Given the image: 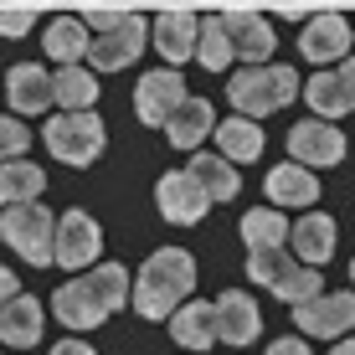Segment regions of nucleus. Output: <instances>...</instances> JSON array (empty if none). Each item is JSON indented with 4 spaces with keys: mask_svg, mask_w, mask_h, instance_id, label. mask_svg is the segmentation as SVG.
Returning <instances> with one entry per match:
<instances>
[{
    "mask_svg": "<svg viewBox=\"0 0 355 355\" xmlns=\"http://www.w3.org/2000/svg\"><path fill=\"white\" fill-rule=\"evenodd\" d=\"M293 324L299 335H345L355 324V293H314L293 304Z\"/></svg>",
    "mask_w": 355,
    "mask_h": 355,
    "instance_id": "9d476101",
    "label": "nucleus"
},
{
    "mask_svg": "<svg viewBox=\"0 0 355 355\" xmlns=\"http://www.w3.org/2000/svg\"><path fill=\"white\" fill-rule=\"evenodd\" d=\"M0 340L6 345H36L42 340V304L16 293V299L0 309Z\"/></svg>",
    "mask_w": 355,
    "mask_h": 355,
    "instance_id": "5701e85b",
    "label": "nucleus"
},
{
    "mask_svg": "<svg viewBox=\"0 0 355 355\" xmlns=\"http://www.w3.org/2000/svg\"><path fill=\"white\" fill-rule=\"evenodd\" d=\"M216 144H222L227 160H258L263 155V129L248 114H232L227 124H216Z\"/></svg>",
    "mask_w": 355,
    "mask_h": 355,
    "instance_id": "393cba45",
    "label": "nucleus"
},
{
    "mask_svg": "<svg viewBox=\"0 0 355 355\" xmlns=\"http://www.w3.org/2000/svg\"><path fill=\"white\" fill-rule=\"evenodd\" d=\"M26 144H31V129H21L16 119H0V165H6V160H21V155H26Z\"/></svg>",
    "mask_w": 355,
    "mask_h": 355,
    "instance_id": "7c9ffc66",
    "label": "nucleus"
},
{
    "mask_svg": "<svg viewBox=\"0 0 355 355\" xmlns=\"http://www.w3.org/2000/svg\"><path fill=\"white\" fill-rule=\"evenodd\" d=\"M46 150L62 165H93L103 155V119L93 108H62L46 124Z\"/></svg>",
    "mask_w": 355,
    "mask_h": 355,
    "instance_id": "423d86ee",
    "label": "nucleus"
},
{
    "mask_svg": "<svg viewBox=\"0 0 355 355\" xmlns=\"http://www.w3.org/2000/svg\"><path fill=\"white\" fill-rule=\"evenodd\" d=\"M268 355H309V345H304L299 335H284V340H273V345H268Z\"/></svg>",
    "mask_w": 355,
    "mask_h": 355,
    "instance_id": "72a5a7b5",
    "label": "nucleus"
},
{
    "mask_svg": "<svg viewBox=\"0 0 355 355\" xmlns=\"http://www.w3.org/2000/svg\"><path fill=\"white\" fill-rule=\"evenodd\" d=\"M293 93H299V72L284 67V62H278V67H242L237 78L227 83L232 108H237V114H248V119L278 114Z\"/></svg>",
    "mask_w": 355,
    "mask_h": 355,
    "instance_id": "20e7f679",
    "label": "nucleus"
},
{
    "mask_svg": "<svg viewBox=\"0 0 355 355\" xmlns=\"http://www.w3.org/2000/svg\"><path fill=\"white\" fill-rule=\"evenodd\" d=\"M227 36H232V46H237V57L248 67H263L268 57H273V26L258 16V10H227Z\"/></svg>",
    "mask_w": 355,
    "mask_h": 355,
    "instance_id": "4468645a",
    "label": "nucleus"
},
{
    "mask_svg": "<svg viewBox=\"0 0 355 355\" xmlns=\"http://www.w3.org/2000/svg\"><path fill=\"white\" fill-rule=\"evenodd\" d=\"M170 340L201 355L206 345H216V304H180L170 314Z\"/></svg>",
    "mask_w": 355,
    "mask_h": 355,
    "instance_id": "6ab92c4d",
    "label": "nucleus"
},
{
    "mask_svg": "<svg viewBox=\"0 0 355 355\" xmlns=\"http://www.w3.org/2000/svg\"><path fill=\"white\" fill-rule=\"evenodd\" d=\"M155 201H160V211H165V222H175V227H196L206 216V206H211V191L196 180V170H165L160 175V186H155Z\"/></svg>",
    "mask_w": 355,
    "mask_h": 355,
    "instance_id": "0eeeda50",
    "label": "nucleus"
},
{
    "mask_svg": "<svg viewBox=\"0 0 355 355\" xmlns=\"http://www.w3.org/2000/svg\"><path fill=\"white\" fill-rule=\"evenodd\" d=\"M124 16H129V10H119V6H93V10H88V26H98V31H114Z\"/></svg>",
    "mask_w": 355,
    "mask_h": 355,
    "instance_id": "473e14b6",
    "label": "nucleus"
},
{
    "mask_svg": "<svg viewBox=\"0 0 355 355\" xmlns=\"http://www.w3.org/2000/svg\"><path fill=\"white\" fill-rule=\"evenodd\" d=\"M263 191H268V201H278V206H314V201H320V175H314L309 165L288 160V165L268 170Z\"/></svg>",
    "mask_w": 355,
    "mask_h": 355,
    "instance_id": "f3484780",
    "label": "nucleus"
},
{
    "mask_svg": "<svg viewBox=\"0 0 355 355\" xmlns=\"http://www.w3.org/2000/svg\"><path fill=\"white\" fill-rule=\"evenodd\" d=\"M6 93H10V108H16V114H42V108L57 103V78L42 72L36 62H21V67H10Z\"/></svg>",
    "mask_w": 355,
    "mask_h": 355,
    "instance_id": "2eb2a0df",
    "label": "nucleus"
},
{
    "mask_svg": "<svg viewBox=\"0 0 355 355\" xmlns=\"http://www.w3.org/2000/svg\"><path fill=\"white\" fill-rule=\"evenodd\" d=\"M165 134H170V144H175V150H196V144H201L206 134H216L211 103H206V98H186V103H180L175 114H170Z\"/></svg>",
    "mask_w": 355,
    "mask_h": 355,
    "instance_id": "4be33fe9",
    "label": "nucleus"
},
{
    "mask_svg": "<svg viewBox=\"0 0 355 355\" xmlns=\"http://www.w3.org/2000/svg\"><path fill=\"white\" fill-rule=\"evenodd\" d=\"M304 98H309V108L320 119L350 114V93H345V83H340V72H314V78L304 83Z\"/></svg>",
    "mask_w": 355,
    "mask_h": 355,
    "instance_id": "a878e982",
    "label": "nucleus"
},
{
    "mask_svg": "<svg viewBox=\"0 0 355 355\" xmlns=\"http://www.w3.org/2000/svg\"><path fill=\"white\" fill-rule=\"evenodd\" d=\"M258 329H263V320H258V304H252L248 293L232 288V293L216 299V340H227V345H252Z\"/></svg>",
    "mask_w": 355,
    "mask_h": 355,
    "instance_id": "a211bd4d",
    "label": "nucleus"
},
{
    "mask_svg": "<svg viewBox=\"0 0 355 355\" xmlns=\"http://www.w3.org/2000/svg\"><path fill=\"white\" fill-rule=\"evenodd\" d=\"M52 355H93V345H83V340H62Z\"/></svg>",
    "mask_w": 355,
    "mask_h": 355,
    "instance_id": "e433bc0d",
    "label": "nucleus"
},
{
    "mask_svg": "<svg viewBox=\"0 0 355 355\" xmlns=\"http://www.w3.org/2000/svg\"><path fill=\"white\" fill-rule=\"evenodd\" d=\"M144 36H150L144 16H134V10H129V16L119 21L114 31H103V36H98V42L88 46V62H93L98 72H119V67H129L134 57L144 52Z\"/></svg>",
    "mask_w": 355,
    "mask_h": 355,
    "instance_id": "f8f14e48",
    "label": "nucleus"
},
{
    "mask_svg": "<svg viewBox=\"0 0 355 355\" xmlns=\"http://www.w3.org/2000/svg\"><path fill=\"white\" fill-rule=\"evenodd\" d=\"M21 293V284H16V273H10V268H0V309H6L10 299H16Z\"/></svg>",
    "mask_w": 355,
    "mask_h": 355,
    "instance_id": "f704fd0d",
    "label": "nucleus"
},
{
    "mask_svg": "<svg viewBox=\"0 0 355 355\" xmlns=\"http://www.w3.org/2000/svg\"><path fill=\"white\" fill-rule=\"evenodd\" d=\"M288 248H293V258H299V263L324 268V263H329V252H335V222H329L324 211H309L299 227H293Z\"/></svg>",
    "mask_w": 355,
    "mask_h": 355,
    "instance_id": "aec40b11",
    "label": "nucleus"
},
{
    "mask_svg": "<svg viewBox=\"0 0 355 355\" xmlns=\"http://www.w3.org/2000/svg\"><path fill=\"white\" fill-rule=\"evenodd\" d=\"M288 155L309 170H324V165H340L345 160V134L335 129V119H304V124L288 129Z\"/></svg>",
    "mask_w": 355,
    "mask_h": 355,
    "instance_id": "6e6552de",
    "label": "nucleus"
},
{
    "mask_svg": "<svg viewBox=\"0 0 355 355\" xmlns=\"http://www.w3.org/2000/svg\"><path fill=\"white\" fill-rule=\"evenodd\" d=\"M350 278H355V263H350Z\"/></svg>",
    "mask_w": 355,
    "mask_h": 355,
    "instance_id": "58836bf2",
    "label": "nucleus"
},
{
    "mask_svg": "<svg viewBox=\"0 0 355 355\" xmlns=\"http://www.w3.org/2000/svg\"><path fill=\"white\" fill-rule=\"evenodd\" d=\"M42 46H46V57L52 62H62V67H78L83 57H88V21H78V16H57L52 26H46L42 36Z\"/></svg>",
    "mask_w": 355,
    "mask_h": 355,
    "instance_id": "412c9836",
    "label": "nucleus"
},
{
    "mask_svg": "<svg viewBox=\"0 0 355 355\" xmlns=\"http://www.w3.org/2000/svg\"><path fill=\"white\" fill-rule=\"evenodd\" d=\"M288 237H293V227L284 222V211H248V216H242V242H248L252 252L284 248Z\"/></svg>",
    "mask_w": 355,
    "mask_h": 355,
    "instance_id": "cd10ccee",
    "label": "nucleus"
},
{
    "mask_svg": "<svg viewBox=\"0 0 355 355\" xmlns=\"http://www.w3.org/2000/svg\"><path fill=\"white\" fill-rule=\"evenodd\" d=\"M36 21V6H6L0 10V36H26Z\"/></svg>",
    "mask_w": 355,
    "mask_h": 355,
    "instance_id": "2f4dec72",
    "label": "nucleus"
},
{
    "mask_svg": "<svg viewBox=\"0 0 355 355\" xmlns=\"http://www.w3.org/2000/svg\"><path fill=\"white\" fill-rule=\"evenodd\" d=\"M191 170H196V180L211 191V201H232V196H237V186H242V175L232 170L227 155H196Z\"/></svg>",
    "mask_w": 355,
    "mask_h": 355,
    "instance_id": "bb28decb",
    "label": "nucleus"
},
{
    "mask_svg": "<svg viewBox=\"0 0 355 355\" xmlns=\"http://www.w3.org/2000/svg\"><path fill=\"white\" fill-rule=\"evenodd\" d=\"M42 191H46V170H36L31 160H6L0 165V206L36 201Z\"/></svg>",
    "mask_w": 355,
    "mask_h": 355,
    "instance_id": "b1692460",
    "label": "nucleus"
},
{
    "mask_svg": "<svg viewBox=\"0 0 355 355\" xmlns=\"http://www.w3.org/2000/svg\"><path fill=\"white\" fill-rule=\"evenodd\" d=\"M196 57H201V67H211V72L232 67L237 46H232V36H227V21H222V16L201 21V46H196Z\"/></svg>",
    "mask_w": 355,
    "mask_h": 355,
    "instance_id": "c85d7f7f",
    "label": "nucleus"
},
{
    "mask_svg": "<svg viewBox=\"0 0 355 355\" xmlns=\"http://www.w3.org/2000/svg\"><path fill=\"white\" fill-rule=\"evenodd\" d=\"M0 237H6L10 252H21L31 268L57 263V216L42 211L36 201L21 206H0Z\"/></svg>",
    "mask_w": 355,
    "mask_h": 355,
    "instance_id": "7ed1b4c3",
    "label": "nucleus"
},
{
    "mask_svg": "<svg viewBox=\"0 0 355 355\" xmlns=\"http://www.w3.org/2000/svg\"><path fill=\"white\" fill-rule=\"evenodd\" d=\"M248 273H252V284H263L268 293H278V299H288V304H304V299H314V293H324L320 288V268L288 258V252H278V248L252 252Z\"/></svg>",
    "mask_w": 355,
    "mask_h": 355,
    "instance_id": "39448f33",
    "label": "nucleus"
},
{
    "mask_svg": "<svg viewBox=\"0 0 355 355\" xmlns=\"http://www.w3.org/2000/svg\"><path fill=\"white\" fill-rule=\"evenodd\" d=\"M186 98H191V93H186V83H180V72H175V67H165V72H144L139 88H134V114H139L150 129H165V124H170V114H175Z\"/></svg>",
    "mask_w": 355,
    "mask_h": 355,
    "instance_id": "1a4fd4ad",
    "label": "nucleus"
},
{
    "mask_svg": "<svg viewBox=\"0 0 355 355\" xmlns=\"http://www.w3.org/2000/svg\"><path fill=\"white\" fill-rule=\"evenodd\" d=\"M57 103L62 108H93L98 103V78L83 67H62L57 72Z\"/></svg>",
    "mask_w": 355,
    "mask_h": 355,
    "instance_id": "c756f323",
    "label": "nucleus"
},
{
    "mask_svg": "<svg viewBox=\"0 0 355 355\" xmlns=\"http://www.w3.org/2000/svg\"><path fill=\"white\" fill-rule=\"evenodd\" d=\"M196 46H201V21H196L191 10H165V16H155V52H160L165 62H186V57H196Z\"/></svg>",
    "mask_w": 355,
    "mask_h": 355,
    "instance_id": "dca6fc26",
    "label": "nucleus"
},
{
    "mask_svg": "<svg viewBox=\"0 0 355 355\" xmlns=\"http://www.w3.org/2000/svg\"><path fill=\"white\" fill-rule=\"evenodd\" d=\"M299 52L309 57V62H345L350 57V21L335 16V10L314 16L309 26H304V36H299Z\"/></svg>",
    "mask_w": 355,
    "mask_h": 355,
    "instance_id": "ddd939ff",
    "label": "nucleus"
},
{
    "mask_svg": "<svg viewBox=\"0 0 355 355\" xmlns=\"http://www.w3.org/2000/svg\"><path fill=\"white\" fill-rule=\"evenodd\" d=\"M129 293H134L129 273L119 263H103V268H88L83 278H72V284L57 288L52 309H57V320H62L67 329H93V324H103Z\"/></svg>",
    "mask_w": 355,
    "mask_h": 355,
    "instance_id": "f257e3e1",
    "label": "nucleus"
},
{
    "mask_svg": "<svg viewBox=\"0 0 355 355\" xmlns=\"http://www.w3.org/2000/svg\"><path fill=\"white\" fill-rule=\"evenodd\" d=\"M340 83H345V93H350V114H355V57H345V62H340Z\"/></svg>",
    "mask_w": 355,
    "mask_h": 355,
    "instance_id": "c9c22d12",
    "label": "nucleus"
},
{
    "mask_svg": "<svg viewBox=\"0 0 355 355\" xmlns=\"http://www.w3.org/2000/svg\"><path fill=\"white\" fill-rule=\"evenodd\" d=\"M98 252H103V232H98V222L88 211H67L57 216V263L67 268H93Z\"/></svg>",
    "mask_w": 355,
    "mask_h": 355,
    "instance_id": "9b49d317",
    "label": "nucleus"
},
{
    "mask_svg": "<svg viewBox=\"0 0 355 355\" xmlns=\"http://www.w3.org/2000/svg\"><path fill=\"white\" fill-rule=\"evenodd\" d=\"M191 288H196V258L186 248H160L150 263L139 268L129 304L144 314V320H170Z\"/></svg>",
    "mask_w": 355,
    "mask_h": 355,
    "instance_id": "f03ea898",
    "label": "nucleus"
},
{
    "mask_svg": "<svg viewBox=\"0 0 355 355\" xmlns=\"http://www.w3.org/2000/svg\"><path fill=\"white\" fill-rule=\"evenodd\" d=\"M329 355H355V335H345V340H335V350Z\"/></svg>",
    "mask_w": 355,
    "mask_h": 355,
    "instance_id": "4c0bfd02",
    "label": "nucleus"
}]
</instances>
